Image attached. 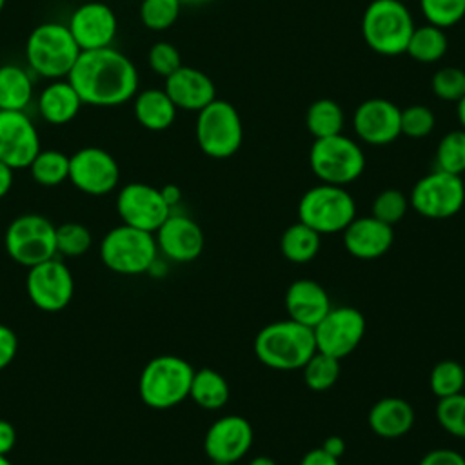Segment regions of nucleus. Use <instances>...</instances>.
<instances>
[{"instance_id": "obj_34", "label": "nucleus", "mask_w": 465, "mask_h": 465, "mask_svg": "<svg viewBox=\"0 0 465 465\" xmlns=\"http://www.w3.org/2000/svg\"><path fill=\"white\" fill-rule=\"evenodd\" d=\"M434 160L436 169L461 176L465 173V131L456 129L443 134L438 142Z\"/></svg>"}, {"instance_id": "obj_36", "label": "nucleus", "mask_w": 465, "mask_h": 465, "mask_svg": "<svg viewBox=\"0 0 465 465\" xmlns=\"http://www.w3.org/2000/svg\"><path fill=\"white\" fill-rule=\"evenodd\" d=\"M56 254L65 258H78L85 254L93 243L89 229L78 222H65L56 227Z\"/></svg>"}, {"instance_id": "obj_44", "label": "nucleus", "mask_w": 465, "mask_h": 465, "mask_svg": "<svg viewBox=\"0 0 465 465\" xmlns=\"http://www.w3.org/2000/svg\"><path fill=\"white\" fill-rule=\"evenodd\" d=\"M418 465H465V456L454 449H432Z\"/></svg>"}, {"instance_id": "obj_48", "label": "nucleus", "mask_w": 465, "mask_h": 465, "mask_svg": "<svg viewBox=\"0 0 465 465\" xmlns=\"http://www.w3.org/2000/svg\"><path fill=\"white\" fill-rule=\"evenodd\" d=\"M320 447H322L327 454H331V456H334V458L340 460V458L343 456V452H345V440H343L341 436L332 434V436H327Z\"/></svg>"}, {"instance_id": "obj_56", "label": "nucleus", "mask_w": 465, "mask_h": 465, "mask_svg": "<svg viewBox=\"0 0 465 465\" xmlns=\"http://www.w3.org/2000/svg\"><path fill=\"white\" fill-rule=\"evenodd\" d=\"M403 2H405V0H403Z\"/></svg>"}, {"instance_id": "obj_49", "label": "nucleus", "mask_w": 465, "mask_h": 465, "mask_svg": "<svg viewBox=\"0 0 465 465\" xmlns=\"http://www.w3.org/2000/svg\"><path fill=\"white\" fill-rule=\"evenodd\" d=\"M160 193H162V198L165 200V203L171 207V211H173V207H176V205L180 203V200H182V191H180V187L174 185V183H167V185L160 187Z\"/></svg>"}, {"instance_id": "obj_43", "label": "nucleus", "mask_w": 465, "mask_h": 465, "mask_svg": "<svg viewBox=\"0 0 465 465\" xmlns=\"http://www.w3.org/2000/svg\"><path fill=\"white\" fill-rule=\"evenodd\" d=\"M147 62L154 74L167 78L182 65V56H180V51L173 44L156 42L151 45V49L147 53Z\"/></svg>"}, {"instance_id": "obj_5", "label": "nucleus", "mask_w": 465, "mask_h": 465, "mask_svg": "<svg viewBox=\"0 0 465 465\" xmlns=\"http://www.w3.org/2000/svg\"><path fill=\"white\" fill-rule=\"evenodd\" d=\"M412 31L414 20L403 0H372L363 11L361 35L378 54L405 53Z\"/></svg>"}, {"instance_id": "obj_50", "label": "nucleus", "mask_w": 465, "mask_h": 465, "mask_svg": "<svg viewBox=\"0 0 465 465\" xmlns=\"http://www.w3.org/2000/svg\"><path fill=\"white\" fill-rule=\"evenodd\" d=\"M15 171L9 167V165H5L4 162H0V200L11 191V187H13V180H15V174H13Z\"/></svg>"}, {"instance_id": "obj_31", "label": "nucleus", "mask_w": 465, "mask_h": 465, "mask_svg": "<svg viewBox=\"0 0 465 465\" xmlns=\"http://www.w3.org/2000/svg\"><path fill=\"white\" fill-rule=\"evenodd\" d=\"M343 122H345V114L341 105L331 98L314 100L305 113L307 131L314 138L340 134L343 129Z\"/></svg>"}, {"instance_id": "obj_3", "label": "nucleus", "mask_w": 465, "mask_h": 465, "mask_svg": "<svg viewBox=\"0 0 465 465\" xmlns=\"http://www.w3.org/2000/svg\"><path fill=\"white\" fill-rule=\"evenodd\" d=\"M80 53L82 51L67 24L60 22H44L36 25L25 42L29 71L45 80L67 78Z\"/></svg>"}, {"instance_id": "obj_29", "label": "nucleus", "mask_w": 465, "mask_h": 465, "mask_svg": "<svg viewBox=\"0 0 465 465\" xmlns=\"http://www.w3.org/2000/svg\"><path fill=\"white\" fill-rule=\"evenodd\" d=\"M322 245V234L300 220L291 223L280 236V252L292 263H307L316 258Z\"/></svg>"}, {"instance_id": "obj_37", "label": "nucleus", "mask_w": 465, "mask_h": 465, "mask_svg": "<svg viewBox=\"0 0 465 465\" xmlns=\"http://www.w3.org/2000/svg\"><path fill=\"white\" fill-rule=\"evenodd\" d=\"M180 0H142L140 20L151 31L169 29L180 16Z\"/></svg>"}, {"instance_id": "obj_7", "label": "nucleus", "mask_w": 465, "mask_h": 465, "mask_svg": "<svg viewBox=\"0 0 465 465\" xmlns=\"http://www.w3.org/2000/svg\"><path fill=\"white\" fill-rule=\"evenodd\" d=\"M100 258L113 272L136 276L147 272L158 258V245L153 232L122 223L104 236Z\"/></svg>"}, {"instance_id": "obj_51", "label": "nucleus", "mask_w": 465, "mask_h": 465, "mask_svg": "<svg viewBox=\"0 0 465 465\" xmlns=\"http://www.w3.org/2000/svg\"><path fill=\"white\" fill-rule=\"evenodd\" d=\"M456 114H458L461 129L465 131V94L456 102Z\"/></svg>"}, {"instance_id": "obj_46", "label": "nucleus", "mask_w": 465, "mask_h": 465, "mask_svg": "<svg viewBox=\"0 0 465 465\" xmlns=\"http://www.w3.org/2000/svg\"><path fill=\"white\" fill-rule=\"evenodd\" d=\"M298 465H340V460L327 454L322 447H318V449H311L309 452H305Z\"/></svg>"}, {"instance_id": "obj_53", "label": "nucleus", "mask_w": 465, "mask_h": 465, "mask_svg": "<svg viewBox=\"0 0 465 465\" xmlns=\"http://www.w3.org/2000/svg\"><path fill=\"white\" fill-rule=\"evenodd\" d=\"M211 0H180L182 5H202V4H207Z\"/></svg>"}, {"instance_id": "obj_30", "label": "nucleus", "mask_w": 465, "mask_h": 465, "mask_svg": "<svg viewBox=\"0 0 465 465\" xmlns=\"http://www.w3.org/2000/svg\"><path fill=\"white\" fill-rule=\"evenodd\" d=\"M447 35L441 27L432 24L414 27L405 53L421 64H434L447 53Z\"/></svg>"}, {"instance_id": "obj_40", "label": "nucleus", "mask_w": 465, "mask_h": 465, "mask_svg": "<svg viewBox=\"0 0 465 465\" xmlns=\"http://www.w3.org/2000/svg\"><path fill=\"white\" fill-rule=\"evenodd\" d=\"M425 20L436 27H450L465 16V0H420Z\"/></svg>"}, {"instance_id": "obj_47", "label": "nucleus", "mask_w": 465, "mask_h": 465, "mask_svg": "<svg viewBox=\"0 0 465 465\" xmlns=\"http://www.w3.org/2000/svg\"><path fill=\"white\" fill-rule=\"evenodd\" d=\"M16 443V430L7 420H0V454H9Z\"/></svg>"}, {"instance_id": "obj_28", "label": "nucleus", "mask_w": 465, "mask_h": 465, "mask_svg": "<svg viewBox=\"0 0 465 465\" xmlns=\"http://www.w3.org/2000/svg\"><path fill=\"white\" fill-rule=\"evenodd\" d=\"M231 396V389L223 374L211 367H202L194 371L189 398L205 411L222 409Z\"/></svg>"}, {"instance_id": "obj_22", "label": "nucleus", "mask_w": 465, "mask_h": 465, "mask_svg": "<svg viewBox=\"0 0 465 465\" xmlns=\"http://www.w3.org/2000/svg\"><path fill=\"white\" fill-rule=\"evenodd\" d=\"M163 91L173 100L176 109L200 111L216 98V87L211 76L189 65H180L165 78Z\"/></svg>"}, {"instance_id": "obj_2", "label": "nucleus", "mask_w": 465, "mask_h": 465, "mask_svg": "<svg viewBox=\"0 0 465 465\" xmlns=\"http://www.w3.org/2000/svg\"><path fill=\"white\" fill-rule=\"evenodd\" d=\"M316 352L312 329L291 318L263 325L254 338V354L269 369L296 371Z\"/></svg>"}, {"instance_id": "obj_1", "label": "nucleus", "mask_w": 465, "mask_h": 465, "mask_svg": "<svg viewBox=\"0 0 465 465\" xmlns=\"http://www.w3.org/2000/svg\"><path fill=\"white\" fill-rule=\"evenodd\" d=\"M67 80L82 102L93 107L124 105L134 98L140 85L134 62L113 45L82 51Z\"/></svg>"}, {"instance_id": "obj_39", "label": "nucleus", "mask_w": 465, "mask_h": 465, "mask_svg": "<svg viewBox=\"0 0 465 465\" xmlns=\"http://www.w3.org/2000/svg\"><path fill=\"white\" fill-rule=\"evenodd\" d=\"M409 196H405L398 189H383L381 193L376 194L372 202V214L380 222L387 225H396L401 222L409 211Z\"/></svg>"}, {"instance_id": "obj_12", "label": "nucleus", "mask_w": 465, "mask_h": 465, "mask_svg": "<svg viewBox=\"0 0 465 465\" xmlns=\"http://www.w3.org/2000/svg\"><path fill=\"white\" fill-rule=\"evenodd\" d=\"M316 351L343 360L358 349L365 336V316L351 305L331 307L312 327Z\"/></svg>"}, {"instance_id": "obj_4", "label": "nucleus", "mask_w": 465, "mask_h": 465, "mask_svg": "<svg viewBox=\"0 0 465 465\" xmlns=\"http://www.w3.org/2000/svg\"><path fill=\"white\" fill-rule=\"evenodd\" d=\"M194 369L174 354H162L145 363L138 380L140 400L151 409H171L189 398Z\"/></svg>"}, {"instance_id": "obj_24", "label": "nucleus", "mask_w": 465, "mask_h": 465, "mask_svg": "<svg viewBox=\"0 0 465 465\" xmlns=\"http://www.w3.org/2000/svg\"><path fill=\"white\" fill-rule=\"evenodd\" d=\"M416 414L412 405L398 396L380 398L367 414V423L371 430L385 440H394L405 436L414 425Z\"/></svg>"}, {"instance_id": "obj_38", "label": "nucleus", "mask_w": 465, "mask_h": 465, "mask_svg": "<svg viewBox=\"0 0 465 465\" xmlns=\"http://www.w3.org/2000/svg\"><path fill=\"white\" fill-rule=\"evenodd\" d=\"M434 414L445 432L465 440V392L440 398Z\"/></svg>"}, {"instance_id": "obj_11", "label": "nucleus", "mask_w": 465, "mask_h": 465, "mask_svg": "<svg viewBox=\"0 0 465 465\" xmlns=\"http://www.w3.org/2000/svg\"><path fill=\"white\" fill-rule=\"evenodd\" d=\"M409 203L423 218L447 220L461 211L465 203V183L460 174L434 169L414 183Z\"/></svg>"}, {"instance_id": "obj_13", "label": "nucleus", "mask_w": 465, "mask_h": 465, "mask_svg": "<svg viewBox=\"0 0 465 465\" xmlns=\"http://www.w3.org/2000/svg\"><path fill=\"white\" fill-rule=\"evenodd\" d=\"M69 180L78 191L102 196L116 189L120 167L111 153L96 145H87L69 156Z\"/></svg>"}, {"instance_id": "obj_23", "label": "nucleus", "mask_w": 465, "mask_h": 465, "mask_svg": "<svg viewBox=\"0 0 465 465\" xmlns=\"http://www.w3.org/2000/svg\"><path fill=\"white\" fill-rule=\"evenodd\" d=\"M287 316L302 325L314 327L332 307L331 298L322 283L311 278L294 280L285 291Z\"/></svg>"}, {"instance_id": "obj_55", "label": "nucleus", "mask_w": 465, "mask_h": 465, "mask_svg": "<svg viewBox=\"0 0 465 465\" xmlns=\"http://www.w3.org/2000/svg\"><path fill=\"white\" fill-rule=\"evenodd\" d=\"M5 2H7V0H0V13H2L4 7H5Z\"/></svg>"}, {"instance_id": "obj_9", "label": "nucleus", "mask_w": 465, "mask_h": 465, "mask_svg": "<svg viewBox=\"0 0 465 465\" xmlns=\"http://www.w3.org/2000/svg\"><path fill=\"white\" fill-rule=\"evenodd\" d=\"M194 136L203 154L216 160L232 156L243 140V125L236 107L225 100L214 98L198 111Z\"/></svg>"}, {"instance_id": "obj_54", "label": "nucleus", "mask_w": 465, "mask_h": 465, "mask_svg": "<svg viewBox=\"0 0 465 465\" xmlns=\"http://www.w3.org/2000/svg\"><path fill=\"white\" fill-rule=\"evenodd\" d=\"M0 465H13V461L5 454H0Z\"/></svg>"}, {"instance_id": "obj_32", "label": "nucleus", "mask_w": 465, "mask_h": 465, "mask_svg": "<svg viewBox=\"0 0 465 465\" xmlns=\"http://www.w3.org/2000/svg\"><path fill=\"white\" fill-rule=\"evenodd\" d=\"M27 169L38 185L54 187L69 180V156L56 149H40Z\"/></svg>"}, {"instance_id": "obj_8", "label": "nucleus", "mask_w": 465, "mask_h": 465, "mask_svg": "<svg viewBox=\"0 0 465 465\" xmlns=\"http://www.w3.org/2000/svg\"><path fill=\"white\" fill-rule=\"evenodd\" d=\"M309 165L322 183L345 187L361 176L365 154L352 138L340 133L314 138L309 151Z\"/></svg>"}, {"instance_id": "obj_14", "label": "nucleus", "mask_w": 465, "mask_h": 465, "mask_svg": "<svg viewBox=\"0 0 465 465\" xmlns=\"http://www.w3.org/2000/svg\"><path fill=\"white\" fill-rule=\"evenodd\" d=\"M25 289L35 307L45 312H56L71 302L74 282L69 267L54 256L29 267Z\"/></svg>"}, {"instance_id": "obj_15", "label": "nucleus", "mask_w": 465, "mask_h": 465, "mask_svg": "<svg viewBox=\"0 0 465 465\" xmlns=\"http://www.w3.org/2000/svg\"><path fill=\"white\" fill-rule=\"evenodd\" d=\"M116 211L125 225L153 234L171 214V207L162 198L160 189L143 182H131L118 191Z\"/></svg>"}, {"instance_id": "obj_25", "label": "nucleus", "mask_w": 465, "mask_h": 465, "mask_svg": "<svg viewBox=\"0 0 465 465\" xmlns=\"http://www.w3.org/2000/svg\"><path fill=\"white\" fill-rule=\"evenodd\" d=\"M40 116L51 125H64L76 118L84 102L67 78L49 80L38 93Z\"/></svg>"}, {"instance_id": "obj_20", "label": "nucleus", "mask_w": 465, "mask_h": 465, "mask_svg": "<svg viewBox=\"0 0 465 465\" xmlns=\"http://www.w3.org/2000/svg\"><path fill=\"white\" fill-rule=\"evenodd\" d=\"M154 240L158 252L176 263H189L196 260L203 251L202 227L185 214H169L165 222L156 229Z\"/></svg>"}, {"instance_id": "obj_45", "label": "nucleus", "mask_w": 465, "mask_h": 465, "mask_svg": "<svg viewBox=\"0 0 465 465\" xmlns=\"http://www.w3.org/2000/svg\"><path fill=\"white\" fill-rule=\"evenodd\" d=\"M18 338L15 331L4 323H0V371L5 369L16 356Z\"/></svg>"}, {"instance_id": "obj_42", "label": "nucleus", "mask_w": 465, "mask_h": 465, "mask_svg": "<svg viewBox=\"0 0 465 465\" xmlns=\"http://www.w3.org/2000/svg\"><path fill=\"white\" fill-rule=\"evenodd\" d=\"M432 93L445 102H458L465 94V71L460 67H441L432 76Z\"/></svg>"}, {"instance_id": "obj_52", "label": "nucleus", "mask_w": 465, "mask_h": 465, "mask_svg": "<svg viewBox=\"0 0 465 465\" xmlns=\"http://www.w3.org/2000/svg\"><path fill=\"white\" fill-rule=\"evenodd\" d=\"M247 465H276V461L265 454H260V456H254L249 460Z\"/></svg>"}, {"instance_id": "obj_26", "label": "nucleus", "mask_w": 465, "mask_h": 465, "mask_svg": "<svg viewBox=\"0 0 465 465\" xmlns=\"http://www.w3.org/2000/svg\"><path fill=\"white\" fill-rule=\"evenodd\" d=\"M176 105L163 89L149 87L138 91L133 98L136 122L147 131H165L176 120Z\"/></svg>"}, {"instance_id": "obj_16", "label": "nucleus", "mask_w": 465, "mask_h": 465, "mask_svg": "<svg viewBox=\"0 0 465 465\" xmlns=\"http://www.w3.org/2000/svg\"><path fill=\"white\" fill-rule=\"evenodd\" d=\"M254 430L247 418L225 414L213 421L203 436V450L216 465H232L240 461L252 445Z\"/></svg>"}, {"instance_id": "obj_6", "label": "nucleus", "mask_w": 465, "mask_h": 465, "mask_svg": "<svg viewBox=\"0 0 465 465\" xmlns=\"http://www.w3.org/2000/svg\"><path fill=\"white\" fill-rule=\"evenodd\" d=\"M356 218V203L341 185L318 183L298 202V220L318 234L341 232Z\"/></svg>"}, {"instance_id": "obj_10", "label": "nucleus", "mask_w": 465, "mask_h": 465, "mask_svg": "<svg viewBox=\"0 0 465 465\" xmlns=\"http://www.w3.org/2000/svg\"><path fill=\"white\" fill-rule=\"evenodd\" d=\"M56 225L35 213L16 216L5 229L4 245L11 260L33 267L56 256Z\"/></svg>"}, {"instance_id": "obj_17", "label": "nucleus", "mask_w": 465, "mask_h": 465, "mask_svg": "<svg viewBox=\"0 0 465 465\" xmlns=\"http://www.w3.org/2000/svg\"><path fill=\"white\" fill-rule=\"evenodd\" d=\"M40 151V134L25 111H0V162L25 169Z\"/></svg>"}, {"instance_id": "obj_21", "label": "nucleus", "mask_w": 465, "mask_h": 465, "mask_svg": "<svg viewBox=\"0 0 465 465\" xmlns=\"http://www.w3.org/2000/svg\"><path fill=\"white\" fill-rule=\"evenodd\" d=\"M345 251L358 260H378L389 252L394 229L374 216H356L343 231Z\"/></svg>"}, {"instance_id": "obj_27", "label": "nucleus", "mask_w": 465, "mask_h": 465, "mask_svg": "<svg viewBox=\"0 0 465 465\" xmlns=\"http://www.w3.org/2000/svg\"><path fill=\"white\" fill-rule=\"evenodd\" d=\"M31 73L16 64L0 65V111H25L33 102Z\"/></svg>"}, {"instance_id": "obj_41", "label": "nucleus", "mask_w": 465, "mask_h": 465, "mask_svg": "<svg viewBox=\"0 0 465 465\" xmlns=\"http://www.w3.org/2000/svg\"><path fill=\"white\" fill-rule=\"evenodd\" d=\"M434 125H436L434 113L427 105L414 104L401 109V114H400L401 134L409 138H425L432 133Z\"/></svg>"}, {"instance_id": "obj_33", "label": "nucleus", "mask_w": 465, "mask_h": 465, "mask_svg": "<svg viewBox=\"0 0 465 465\" xmlns=\"http://www.w3.org/2000/svg\"><path fill=\"white\" fill-rule=\"evenodd\" d=\"M340 361L341 360L316 351L302 367L305 385L314 392L329 391L340 378Z\"/></svg>"}, {"instance_id": "obj_18", "label": "nucleus", "mask_w": 465, "mask_h": 465, "mask_svg": "<svg viewBox=\"0 0 465 465\" xmlns=\"http://www.w3.org/2000/svg\"><path fill=\"white\" fill-rule=\"evenodd\" d=\"M67 27L80 51L109 47L118 33L114 11L98 0L80 4L69 16Z\"/></svg>"}, {"instance_id": "obj_19", "label": "nucleus", "mask_w": 465, "mask_h": 465, "mask_svg": "<svg viewBox=\"0 0 465 465\" xmlns=\"http://www.w3.org/2000/svg\"><path fill=\"white\" fill-rule=\"evenodd\" d=\"M400 114L401 109L387 98L363 100L354 114L352 125L358 138L369 145H387L400 134Z\"/></svg>"}, {"instance_id": "obj_35", "label": "nucleus", "mask_w": 465, "mask_h": 465, "mask_svg": "<svg viewBox=\"0 0 465 465\" xmlns=\"http://www.w3.org/2000/svg\"><path fill=\"white\" fill-rule=\"evenodd\" d=\"M429 387L438 400L463 392V387H465L463 365L458 363L456 360L438 361L429 374Z\"/></svg>"}]
</instances>
